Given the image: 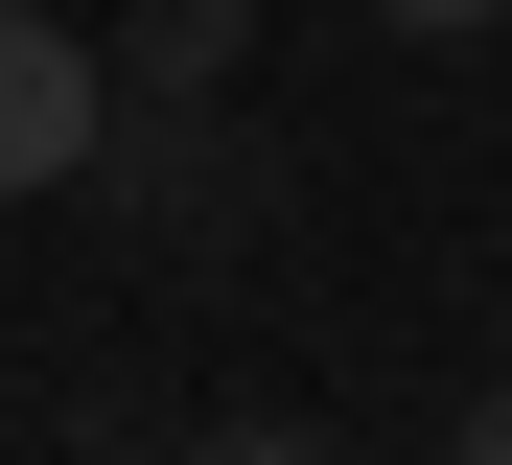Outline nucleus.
Listing matches in <instances>:
<instances>
[{
  "label": "nucleus",
  "instance_id": "nucleus-1",
  "mask_svg": "<svg viewBox=\"0 0 512 465\" xmlns=\"http://www.w3.org/2000/svg\"><path fill=\"white\" fill-rule=\"evenodd\" d=\"M94 210L163 256V279H210V256H280L303 210V163L233 117V93H140V117H94Z\"/></svg>",
  "mask_w": 512,
  "mask_h": 465
},
{
  "label": "nucleus",
  "instance_id": "nucleus-2",
  "mask_svg": "<svg viewBox=\"0 0 512 465\" xmlns=\"http://www.w3.org/2000/svg\"><path fill=\"white\" fill-rule=\"evenodd\" d=\"M94 117H117V47H70L47 0H0V186H70Z\"/></svg>",
  "mask_w": 512,
  "mask_h": 465
},
{
  "label": "nucleus",
  "instance_id": "nucleus-3",
  "mask_svg": "<svg viewBox=\"0 0 512 465\" xmlns=\"http://www.w3.org/2000/svg\"><path fill=\"white\" fill-rule=\"evenodd\" d=\"M256 70V0H117V93H233Z\"/></svg>",
  "mask_w": 512,
  "mask_h": 465
},
{
  "label": "nucleus",
  "instance_id": "nucleus-4",
  "mask_svg": "<svg viewBox=\"0 0 512 465\" xmlns=\"http://www.w3.org/2000/svg\"><path fill=\"white\" fill-rule=\"evenodd\" d=\"M373 24H443V47H466V24H512V0H373Z\"/></svg>",
  "mask_w": 512,
  "mask_h": 465
},
{
  "label": "nucleus",
  "instance_id": "nucleus-5",
  "mask_svg": "<svg viewBox=\"0 0 512 465\" xmlns=\"http://www.w3.org/2000/svg\"><path fill=\"white\" fill-rule=\"evenodd\" d=\"M466 442H489V465H512V396H466Z\"/></svg>",
  "mask_w": 512,
  "mask_h": 465
}]
</instances>
